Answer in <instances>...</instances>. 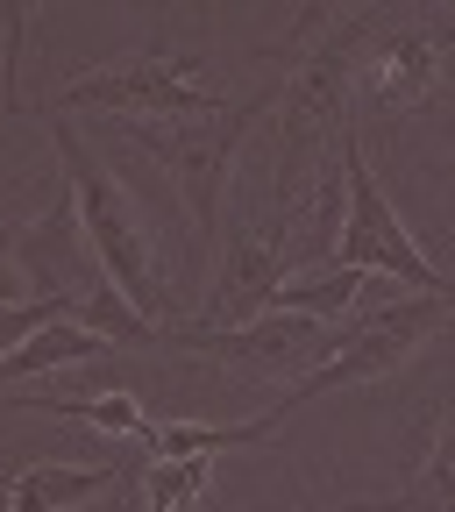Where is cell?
<instances>
[{
	"label": "cell",
	"mask_w": 455,
	"mask_h": 512,
	"mask_svg": "<svg viewBox=\"0 0 455 512\" xmlns=\"http://www.w3.org/2000/svg\"><path fill=\"white\" fill-rule=\"evenodd\" d=\"M50 143H57V164H64V200H72V221H79V242L93 256V271L114 285V299L150 320V328H164L171 320V271H164V249L150 235V214L136 207V192H128L86 143H79V128L72 114H50Z\"/></svg>",
	"instance_id": "obj_1"
},
{
	"label": "cell",
	"mask_w": 455,
	"mask_h": 512,
	"mask_svg": "<svg viewBox=\"0 0 455 512\" xmlns=\"http://www.w3.org/2000/svg\"><path fill=\"white\" fill-rule=\"evenodd\" d=\"M441 328H455V299H392V306H377L363 320H349V328H335L328 356H320L299 384H285V392L264 406L271 420H285L292 406L306 399H328V392H363V384H384L392 370H406L420 356V342H434Z\"/></svg>",
	"instance_id": "obj_2"
},
{
	"label": "cell",
	"mask_w": 455,
	"mask_h": 512,
	"mask_svg": "<svg viewBox=\"0 0 455 512\" xmlns=\"http://www.w3.org/2000/svg\"><path fill=\"white\" fill-rule=\"evenodd\" d=\"M335 271L349 278H399L413 285L420 299H455V278H441L427 264V249L413 242L406 214L384 200V185H377V164L363 150V128L349 121V136H342V235H335V256H328Z\"/></svg>",
	"instance_id": "obj_3"
},
{
	"label": "cell",
	"mask_w": 455,
	"mask_h": 512,
	"mask_svg": "<svg viewBox=\"0 0 455 512\" xmlns=\"http://www.w3.org/2000/svg\"><path fill=\"white\" fill-rule=\"evenodd\" d=\"M271 100H278V86L249 93V100H235V107H221V114H200V121H121L128 136H136V143L171 171L178 200H185V221H192V249H207V235L221 228V192H228V178H235V157H242V143H249L256 114H264Z\"/></svg>",
	"instance_id": "obj_4"
},
{
	"label": "cell",
	"mask_w": 455,
	"mask_h": 512,
	"mask_svg": "<svg viewBox=\"0 0 455 512\" xmlns=\"http://www.w3.org/2000/svg\"><path fill=\"white\" fill-rule=\"evenodd\" d=\"M72 107H100L107 121H200V114H221L228 100L207 86V57L136 50L121 64H93V72L64 79L50 93V114H72Z\"/></svg>",
	"instance_id": "obj_5"
},
{
	"label": "cell",
	"mask_w": 455,
	"mask_h": 512,
	"mask_svg": "<svg viewBox=\"0 0 455 512\" xmlns=\"http://www.w3.org/2000/svg\"><path fill=\"white\" fill-rule=\"evenodd\" d=\"M285 285V256H278V235L256 221L249 207L228 214V256L207 285V306H200V328H249L264 320L271 292Z\"/></svg>",
	"instance_id": "obj_6"
},
{
	"label": "cell",
	"mask_w": 455,
	"mask_h": 512,
	"mask_svg": "<svg viewBox=\"0 0 455 512\" xmlns=\"http://www.w3.org/2000/svg\"><path fill=\"white\" fill-rule=\"evenodd\" d=\"M164 342L185 349V356L235 363V370H313L328 356V328L299 320V313H264V320H249V328H178Z\"/></svg>",
	"instance_id": "obj_7"
},
{
	"label": "cell",
	"mask_w": 455,
	"mask_h": 512,
	"mask_svg": "<svg viewBox=\"0 0 455 512\" xmlns=\"http://www.w3.org/2000/svg\"><path fill=\"white\" fill-rule=\"evenodd\" d=\"M356 79H363V93H370L377 114H413V107H427L434 86H441V36L420 29V22L399 29L392 15H384V29L356 50Z\"/></svg>",
	"instance_id": "obj_8"
},
{
	"label": "cell",
	"mask_w": 455,
	"mask_h": 512,
	"mask_svg": "<svg viewBox=\"0 0 455 512\" xmlns=\"http://www.w3.org/2000/svg\"><path fill=\"white\" fill-rule=\"evenodd\" d=\"M121 463H22L8 477V498L0 512H79L100 491H121Z\"/></svg>",
	"instance_id": "obj_9"
},
{
	"label": "cell",
	"mask_w": 455,
	"mask_h": 512,
	"mask_svg": "<svg viewBox=\"0 0 455 512\" xmlns=\"http://www.w3.org/2000/svg\"><path fill=\"white\" fill-rule=\"evenodd\" d=\"M8 406L72 420V427H93V434H107V441L143 448V456H150V441H157V420H150V406H143L136 392H79V399H57V392H50V399H8Z\"/></svg>",
	"instance_id": "obj_10"
},
{
	"label": "cell",
	"mask_w": 455,
	"mask_h": 512,
	"mask_svg": "<svg viewBox=\"0 0 455 512\" xmlns=\"http://www.w3.org/2000/svg\"><path fill=\"white\" fill-rule=\"evenodd\" d=\"M107 356V342L93 328H79V320H50V328H36L15 356H0V384H29L43 370H64V363H93Z\"/></svg>",
	"instance_id": "obj_11"
},
{
	"label": "cell",
	"mask_w": 455,
	"mask_h": 512,
	"mask_svg": "<svg viewBox=\"0 0 455 512\" xmlns=\"http://www.w3.org/2000/svg\"><path fill=\"white\" fill-rule=\"evenodd\" d=\"M356 285L363 278H349V271H299V278H285L278 292H271V306L264 313H299V320H320V328H342V313L356 306Z\"/></svg>",
	"instance_id": "obj_12"
},
{
	"label": "cell",
	"mask_w": 455,
	"mask_h": 512,
	"mask_svg": "<svg viewBox=\"0 0 455 512\" xmlns=\"http://www.w3.org/2000/svg\"><path fill=\"white\" fill-rule=\"evenodd\" d=\"M207 477H214V463H207V456H178V463H164V456H143V463H136L143 512H185L192 498L207 491Z\"/></svg>",
	"instance_id": "obj_13"
},
{
	"label": "cell",
	"mask_w": 455,
	"mask_h": 512,
	"mask_svg": "<svg viewBox=\"0 0 455 512\" xmlns=\"http://www.w3.org/2000/svg\"><path fill=\"white\" fill-rule=\"evenodd\" d=\"M406 512H455V413H441L434 448L420 463V484L406 491Z\"/></svg>",
	"instance_id": "obj_14"
},
{
	"label": "cell",
	"mask_w": 455,
	"mask_h": 512,
	"mask_svg": "<svg viewBox=\"0 0 455 512\" xmlns=\"http://www.w3.org/2000/svg\"><path fill=\"white\" fill-rule=\"evenodd\" d=\"M50 320H72V299H15V306H0V356H15L36 328H50Z\"/></svg>",
	"instance_id": "obj_15"
},
{
	"label": "cell",
	"mask_w": 455,
	"mask_h": 512,
	"mask_svg": "<svg viewBox=\"0 0 455 512\" xmlns=\"http://www.w3.org/2000/svg\"><path fill=\"white\" fill-rule=\"evenodd\" d=\"M15 299H36L15 271V221H0V306H15Z\"/></svg>",
	"instance_id": "obj_16"
},
{
	"label": "cell",
	"mask_w": 455,
	"mask_h": 512,
	"mask_svg": "<svg viewBox=\"0 0 455 512\" xmlns=\"http://www.w3.org/2000/svg\"><path fill=\"white\" fill-rule=\"evenodd\" d=\"M448 36H455V8H448Z\"/></svg>",
	"instance_id": "obj_17"
}]
</instances>
